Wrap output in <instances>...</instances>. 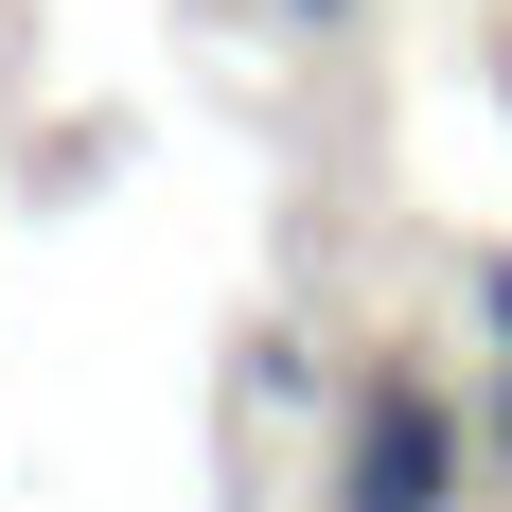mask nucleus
<instances>
[{
    "label": "nucleus",
    "mask_w": 512,
    "mask_h": 512,
    "mask_svg": "<svg viewBox=\"0 0 512 512\" xmlns=\"http://www.w3.org/2000/svg\"><path fill=\"white\" fill-rule=\"evenodd\" d=\"M336 512H460V424H442L424 371H389V389L354 407V477H336Z\"/></svg>",
    "instance_id": "nucleus-1"
},
{
    "label": "nucleus",
    "mask_w": 512,
    "mask_h": 512,
    "mask_svg": "<svg viewBox=\"0 0 512 512\" xmlns=\"http://www.w3.org/2000/svg\"><path fill=\"white\" fill-rule=\"evenodd\" d=\"M301 18H354V0H301Z\"/></svg>",
    "instance_id": "nucleus-3"
},
{
    "label": "nucleus",
    "mask_w": 512,
    "mask_h": 512,
    "mask_svg": "<svg viewBox=\"0 0 512 512\" xmlns=\"http://www.w3.org/2000/svg\"><path fill=\"white\" fill-rule=\"evenodd\" d=\"M477 460L512 477V336H495V407H477Z\"/></svg>",
    "instance_id": "nucleus-2"
}]
</instances>
